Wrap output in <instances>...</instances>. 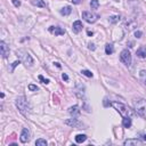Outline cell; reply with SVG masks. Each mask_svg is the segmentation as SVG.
<instances>
[{
	"mask_svg": "<svg viewBox=\"0 0 146 146\" xmlns=\"http://www.w3.org/2000/svg\"><path fill=\"white\" fill-rule=\"evenodd\" d=\"M111 105L113 106L115 110L119 112V113L122 115L123 118H127V116H132L133 114H135V112H133L131 108L128 107L127 105L125 104H122V103H119V102H112Z\"/></svg>",
	"mask_w": 146,
	"mask_h": 146,
	"instance_id": "1",
	"label": "cell"
},
{
	"mask_svg": "<svg viewBox=\"0 0 146 146\" xmlns=\"http://www.w3.org/2000/svg\"><path fill=\"white\" fill-rule=\"evenodd\" d=\"M15 104H16L18 111H20L22 114H24V115H26V114L30 112V110H31V106H30L29 102L26 101V98L24 97V96H20V97L16 99Z\"/></svg>",
	"mask_w": 146,
	"mask_h": 146,
	"instance_id": "2",
	"label": "cell"
},
{
	"mask_svg": "<svg viewBox=\"0 0 146 146\" xmlns=\"http://www.w3.org/2000/svg\"><path fill=\"white\" fill-rule=\"evenodd\" d=\"M133 107L136 112L144 119H146V101L143 98H138L133 101Z\"/></svg>",
	"mask_w": 146,
	"mask_h": 146,
	"instance_id": "3",
	"label": "cell"
},
{
	"mask_svg": "<svg viewBox=\"0 0 146 146\" xmlns=\"http://www.w3.org/2000/svg\"><path fill=\"white\" fill-rule=\"evenodd\" d=\"M17 56L20 58V61H22L26 66H31L33 64V58L31 57V55L25 50H18L17 51Z\"/></svg>",
	"mask_w": 146,
	"mask_h": 146,
	"instance_id": "4",
	"label": "cell"
},
{
	"mask_svg": "<svg viewBox=\"0 0 146 146\" xmlns=\"http://www.w3.org/2000/svg\"><path fill=\"white\" fill-rule=\"evenodd\" d=\"M120 60H121V62H122L123 64L128 65V66L131 64V55H130V51L128 50V49H125V50L121 51Z\"/></svg>",
	"mask_w": 146,
	"mask_h": 146,
	"instance_id": "5",
	"label": "cell"
},
{
	"mask_svg": "<svg viewBox=\"0 0 146 146\" xmlns=\"http://www.w3.org/2000/svg\"><path fill=\"white\" fill-rule=\"evenodd\" d=\"M82 18L86 22H88V23H95V22L97 21L98 16L97 15H95V14H91L90 11H83L82 13Z\"/></svg>",
	"mask_w": 146,
	"mask_h": 146,
	"instance_id": "6",
	"label": "cell"
},
{
	"mask_svg": "<svg viewBox=\"0 0 146 146\" xmlns=\"http://www.w3.org/2000/svg\"><path fill=\"white\" fill-rule=\"evenodd\" d=\"M65 125H67L70 127H74V128H79V129H81L83 127L82 123L78 119H75V118H73V119H67L66 121H65Z\"/></svg>",
	"mask_w": 146,
	"mask_h": 146,
	"instance_id": "7",
	"label": "cell"
},
{
	"mask_svg": "<svg viewBox=\"0 0 146 146\" xmlns=\"http://www.w3.org/2000/svg\"><path fill=\"white\" fill-rule=\"evenodd\" d=\"M74 91H75V95L80 99L83 98V101L86 102V98H85V95H86V92H85V86H83V85H77L75 90H74Z\"/></svg>",
	"mask_w": 146,
	"mask_h": 146,
	"instance_id": "8",
	"label": "cell"
},
{
	"mask_svg": "<svg viewBox=\"0 0 146 146\" xmlns=\"http://www.w3.org/2000/svg\"><path fill=\"white\" fill-rule=\"evenodd\" d=\"M0 50H1V55L4 58H7L9 56V48L4 41L0 42Z\"/></svg>",
	"mask_w": 146,
	"mask_h": 146,
	"instance_id": "9",
	"label": "cell"
},
{
	"mask_svg": "<svg viewBox=\"0 0 146 146\" xmlns=\"http://www.w3.org/2000/svg\"><path fill=\"white\" fill-rule=\"evenodd\" d=\"M49 32L55 36H63L65 33V30H63L62 27H58V26H50L49 27Z\"/></svg>",
	"mask_w": 146,
	"mask_h": 146,
	"instance_id": "10",
	"label": "cell"
},
{
	"mask_svg": "<svg viewBox=\"0 0 146 146\" xmlns=\"http://www.w3.org/2000/svg\"><path fill=\"white\" fill-rule=\"evenodd\" d=\"M125 146H132V145H135V146H137V145H143V142L142 141H139V139L137 138H131V139H127V141H125Z\"/></svg>",
	"mask_w": 146,
	"mask_h": 146,
	"instance_id": "11",
	"label": "cell"
},
{
	"mask_svg": "<svg viewBox=\"0 0 146 146\" xmlns=\"http://www.w3.org/2000/svg\"><path fill=\"white\" fill-rule=\"evenodd\" d=\"M20 139H21L22 143H26V142L30 141V131L26 128H24L23 130H22V133H21Z\"/></svg>",
	"mask_w": 146,
	"mask_h": 146,
	"instance_id": "12",
	"label": "cell"
},
{
	"mask_svg": "<svg viewBox=\"0 0 146 146\" xmlns=\"http://www.w3.org/2000/svg\"><path fill=\"white\" fill-rule=\"evenodd\" d=\"M69 113L73 118H77V116H79V114H80V110H79V107H78L77 105H74V106L69 108Z\"/></svg>",
	"mask_w": 146,
	"mask_h": 146,
	"instance_id": "13",
	"label": "cell"
},
{
	"mask_svg": "<svg viewBox=\"0 0 146 146\" xmlns=\"http://www.w3.org/2000/svg\"><path fill=\"white\" fill-rule=\"evenodd\" d=\"M82 27H83V26H82V23H81L80 21H75V22L73 23V25H72V29H73V31H74L75 33H79L80 31L82 30Z\"/></svg>",
	"mask_w": 146,
	"mask_h": 146,
	"instance_id": "14",
	"label": "cell"
},
{
	"mask_svg": "<svg viewBox=\"0 0 146 146\" xmlns=\"http://www.w3.org/2000/svg\"><path fill=\"white\" fill-rule=\"evenodd\" d=\"M137 56L138 57H141V58H145L146 57V47H141V48H138L137 49Z\"/></svg>",
	"mask_w": 146,
	"mask_h": 146,
	"instance_id": "15",
	"label": "cell"
},
{
	"mask_svg": "<svg viewBox=\"0 0 146 146\" xmlns=\"http://www.w3.org/2000/svg\"><path fill=\"white\" fill-rule=\"evenodd\" d=\"M71 11H72V8H71L70 6H66V7H64V8L61 9V14L64 15V16H67V15H70Z\"/></svg>",
	"mask_w": 146,
	"mask_h": 146,
	"instance_id": "16",
	"label": "cell"
},
{
	"mask_svg": "<svg viewBox=\"0 0 146 146\" xmlns=\"http://www.w3.org/2000/svg\"><path fill=\"white\" fill-rule=\"evenodd\" d=\"M122 125H123V127H125V128H130V127H131V119H130L129 116L123 118Z\"/></svg>",
	"mask_w": 146,
	"mask_h": 146,
	"instance_id": "17",
	"label": "cell"
},
{
	"mask_svg": "<svg viewBox=\"0 0 146 146\" xmlns=\"http://www.w3.org/2000/svg\"><path fill=\"white\" fill-rule=\"evenodd\" d=\"M139 80L146 86V71L145 70H142L141 72H139Z\"/></svg>",
	"mask_w": 146,
	"mask_h": 146,
	"instance_id": "18",
	"label": "cell"
},
{
	"mask_svg": "<svg viewBox=\"0 0 146 146\" xmlns=\"http://www.w3.org/2000/svg\"><path fill=\"white\" fill-rule=\"evenodd\" d=\"M113 51H114L113 46H112L111 43H107V45L105 46V52H106V55H111V54H113Z\"/></svg>",
	"mask_w": 146,
	"mask_h": 146,
	"instance_id": "19",
	"label": "cell"
},
{
	"mask_svg": "<svg viewBox=\"0 0 146 146\" xmlns=\"http://www.w3.org/2000/svg\"><path fill=\"white\" fill-rule=\"evenodd\" d=\"M86 139H87V136L86 135H77L75 136V142L79 143V144H80V143H83Z\"/></svg>",
	"mask_w": 146,
	"mask_h": 146,
	"instance_id": "20",
	"label": "cell"
},
{
	"mask_svg": "<svg viewBox=\"0 0 146 146\" xmlns=\"http://www.w3.org/2000/svg\"><path fill=\"white\" fill-rule=\"evenodd\" d=\"M36 145H37V146H47V142H46V139L39 138L38 141L36 142Z\"/></svg>",
	"mask_w": 146,
	"mask_h": 146,
	"instance_id": "21",
	"label": "cell"
},
{
	"mask_svg": "<svg viewBox=\"0 0 146 146\" xmlns=\"http://www.w3.org/2000/svg\"><path fill=\"white\" fill-rule=\"evenodd\" d=\"M90 7H91V9H97L99 7L98 0H91L90 1Z\"/></svg>",
	"mask_w": 146,
	"mask_h": 146,
	"instance_id": "22",
	"label": "cell"
},
{
	"mask_svg": "<svg viewBox=\"0 0 146 146\" xmlns=\"http://www.w3.org/2000/svg\"><path fill=\"white\" fill-rule=\"evenodd\" d=\"M33 5H36V6H38V7H46V4L42 1V0H36V1H33Z\"/></svg>",
	"mask_w": 146,
	"mask_h": 146,
	"instance_id": "23",
	"label": "cell"
},
{
	"mask_svg": "<svg viewBox=\"0 0 146 146\" xmlns=\"http://www.w3.org/2000/svg\"><path fill=\"white\" fill-rule=\"evenodd\" d=\"M83 75H86V77H88V78H92V73L90 72V71H88V70H83L82 72H81Z\"/></svg>",
	"mask_w": 146,
	"mask_h": 146,
	"instance_id": "24",
	"label": "cell"
},
{
	"mask_svg": "<svg viewBox=\"0 0 146 146\" xmlns=\"http://www.w3.org/2000/svg\"><path fill=\"white\" fill-rule=\"evenodd\" d=\"M119 16H111L110 18H108V21L111 22V23H116L118 21H119Z\"/></svg>",
	"mask_w": 146,
	"mask_h": 146,
	"instance_id": "25",
	"label": "cell"
},
{
	"mask_svg": "<svg viewBox=\"0 0 146 146\" xmlns=\"http://www.w3.org/2000/svg\"><path fill=\"white\" fill-rule=\"evenodd\" d=\"M39 80H40V81H42V83H46V85H47V83H49V80L48 79H45L42 75H39Z\"/></svg>",
	"mask_w": 146,
	"mask_h": 146,
	"instance_id": "26",
	"label": "cell"
},
{
	"mask_svg": "<svg viewBox=\"0 0 146 146\" xmlns=\"http://www.w3.org/2000/svg\"><path fill=\"white\" fill-rule=\"evenodd\" d=\"M11 2L14 4L15 7H20V6H21V2L18 1V0H11Z\"/></svg>",
	"mask_w": 146,
	"mask_h": 146,
	"instance_id": "27",
	"label": "cell"
},
{
	"mask_svg": "<svg viewBox=\"0 0 146 146\" xmlns=\"http://www.w3.org/2000/svg\"><path fill=\"white\" fill-rule=\"evenodd\" d=\"M29 89H30V90H32V91H34V90H38V87L34 86V85H30Z\"/></svg>",
	"mask_w": 146,
	"mask_h": 146,
	"instance_id": "28",
	"label": "cell"
},
{
	"mask_svg": "<svg viewBox=\"0 0 146 146\" xmlns=\"http://www.w3.org/2000/svg\"><path fill=\"white\" fill-rule=\"evenodd\" d=\"M142 34H143V33L141 32V31H136V32H135V37H136V38H142Z\"/></svg>",
	"mask_w": 146,
	"mask_h": 146,
	"instance_id": "29",
	"label": "cell"
},
{
	"mask_svg": "<svg viewBox=\"0 0 146 146\" xmlns=\"http://www.w3.org/2000/svg\"><path fill=\"white\" fill-rule=\"evenodd\" d=\"M18 64H20V61H16V62H14V63H13V69H11V71H13V70L15 69V67L17 66Z\"/></svg>",
	"mask_w": 146,
	"mask_h": 146,
	"instance_id": "30",
	"label": "cell"
},
{
	"mask_svg": "<svg viewBox=\"0 0 146 146\" xmlns=\"http://www.w3.org/2000/svg\"><path fill=\"white\" fill-rule=\"evenodd\" d=\"M62 78H63V80H65V81H67V80H69V77H67V74H65V73H63Z\"/></svg>",
	"mask_w": 146,
	"mask_h": 146,
	"instance_id": "31",
	"label": "cell"
},
{
	"mask_svg": "<svg viewBox=\"0 0 146 146\" xmlns=\"http://www.w3.org/2000/svg\"><path fill=\"white\" fill-rule=\"evenodd\" d=\"M95 45L94 43H89V49H91V50H95Z\"/></svg>",
	"mask_w": 146,
	"mask_h": 146,
	"instance_id": "32",
	"label": "cell"
},
{
	"mask_svg": "<svg viewBox=\"0 0 146 146\" xmlns=\"http://www.w3.org/2000/svg\"><path fill=\"white\" fill-rule=\"evenodd\" d=\"M71 1H72L73 4H75V5H78V4H80V2H81V0H71Z\"/></svg>",
	"mask_w": 146,
	"mask_h": 146,
	"instance_id": "33",
	"label": "cell"
},
{
	"mask_svg": "<svg viewBox=\"0 0 146 146\" xmlns=\"http://www.w3.org/2000/svg\"><path fill=\"white\" fill-rule=\"evenodd\" d=\"M104 105H105V106H107V105H108V103H107V99H106V98L104 99Z\"/></svg>",
	"mask_w": 146,
	"mask_h": 146,
	"instance_id": "34",
	"label": "cell"
},
{
	"mask_svg": "<svg viewBox=\"0 0 146 146\" xmlns=\"http://www.w3.org/2000/svg\"><path fill=\"white\" fill-rule=\"evenodd\" d=\"M144 141H145V142H146V135H145V136H144Z\"/></svg>",
	"mask_w": 146,
	"mask_h": 146,
	"instance_id": "35",
	"label": "cell"
},
{
	"mask_svg": "<svg viewBox=\"0 0 146 146\" xmlns=\"http://www.w3.org/2000/svg\"><path fill=\"white\" fill-rule=\"evenodd\" d=\"M114 1H119V0H114Z\"/></svg>",
	"mask_w": 146,
	"mask_h": 146,
	"instance_id": "36",
	"label": "cell"
}]
</instances>
